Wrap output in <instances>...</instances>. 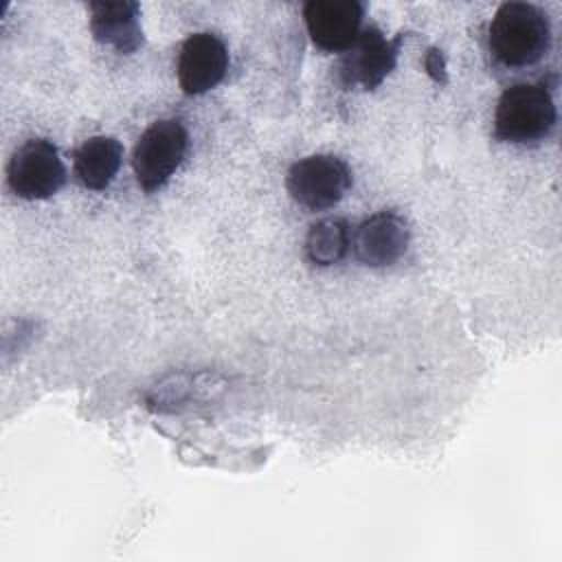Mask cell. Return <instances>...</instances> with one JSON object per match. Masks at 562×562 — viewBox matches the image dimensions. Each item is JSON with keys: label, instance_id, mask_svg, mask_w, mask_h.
Here are the masks:
<instances>
[{"label": "cell", "instance_id": "1", "mask_svg": "<svg viewBox=\"0 0 562 562\" xmlns=\"http://www.w3.org/2000/svg\"><path fill=\"white\" fill-rule=\"evenodd\" d=\"M487 46L507 68L533 66L551 48L549 15L531 2H503L487 26Z\"/></svg>", "mask_w": 562, "mask_h": 562}, {"label": "cell", "instance_id": "2", "mask_svg": "<svg viewBox=\"0 0 562 562\" xmlns=\"http://www.w3.org/2000/svg\"><path fill=\"white\" fill-rule=\"evenodd\" d=\"M555 121V101L542 81L514 83L498 97L494 136L512 145H533L551 134Z\"/></svg>", "mask_w": 562, "mask_h": 562}, {"label": "cell", "instance_id": "3", "mask_svg": "<svg viewBox=\"0 0 562 562\" xmlns=\"http://www.w3.org/2000/svg\"><path fill=\"white\" fill-rule=\"evenodd\" d=\"M189 145V134L182 121L160 119L151 123L138 138L132 156L136 182L143 191H156L180 167Z\"/></svg>", "mask_w": 562, "mask_h": 562}, {"label": "cell", "instance_id": "4", "mask_svg": "<svg viewBox=\"0 0 562 562\" xmlns=\"http://www.w3.org/2000/svg\"><path fill=\"white\" fill-rule=\"evenodd\" d=\"M349 165L334 154H312L296 160L285 176V189L294 202L310 211L338 204L351 189Z\"/></svg>", "mask_w": 562, "mask_h": 562}, {"label": "cell", "instance_id": "5", "mask_svg": "<svg viewBox=\"0 0 562 562\" xmlns=\"http://www.w3.org/2000/svg\"><path fill=\"white\" fill-rule=\"evenodd\" d=\"M66 167L57 145L48 138H29L9 158L7 184L22 200H46L66 182Z\"/></svg>", "mask_w": 562, "mask_h": 562}, {"label": "cell", "instance_id": "6", "mask_svg": "<svg viewBox=\"0 0 562 562\" xmlns=\"http://www.w3.org/2000/svg\"><path fill=\"white\" fill-rule=\"evenodd\" d=\"M400 50V37L386 40L378 26L360 31L351 48L345 50L338 64V77L345 88L360 86L364 90L378 88L386 75L395 68Z\"/></svg>", "mask_w": 562, "mask_h": 562}, {"label": "cell", "instance_id": "7", "mask_svg": "<svg viewBox=\"0 0 562 562\" xmlns=\"http://www.w3.org/2000/svg\"><path fill=\"white\" fill-rule=\"evenodd\" d=\"M303 18L314 46L345 53L362 31L364 7L358 0H310L303 7Z\"/></svg>", "mask_w": 562, "mask_h": 562}, {"label": "cell", "instance_id": "8", "mask_svg": "<svg viewBox=\"0 0 562 562\" xmlns=\"http://www.w3.org/2000/svg\"><path fill=\"white\" fill-rule=\"evenodd\" d=\"M228 70L224 42L209 31L189 35L178 53V83L187 94H204L215 88Z\"/></svg>", "mask_w": 562, "mask_h": 562}, {"label": "cell", "instance_id": "9", "mask_svg": "<svg viewBox=\"0 0 562 562\" xmlns=\"http://www.w3.org/2000/svg\"><path fill=\"white\" fill-rule=\"evenodd\" d=\"M408 237V224L397 213L380 211L358 224L351 244L358 261L371 268H384L406 252Z\"/></svg>", "mask_w": 562, "mask_h": 562}, {"label": "cell", "instance_id": "10", "mask_svg": "<svg viewBox=\"0 0 562 562\" xmlns=\"http://www.w3.org/2000/svg\"><path fill=\"white\" fill-rule=\"evenodd\" d=\"M90 31L99 44H108L123 55L134 53L143 44L138 22L140 7L132 0L90 2Z\"/></svg>", "mask_w": 562, "mask_h": 562}, {"label": "cell", "instance_id": "11", "mask_svg": "<svg viewBox=\"0 0 562 562\" xmlns=\"http://www.w3.org/2000/svg\"><path fill=\"white\" fill-rule=\"evenodd\" d=\"M72 158L77 180L90 191H103L121 167L123 145L112 136H90L77 147Z\"/></svg>", "mask_w": 562, "mask_h": 562}, {"label": "cell", "instance_id": "12", "mask_svg": "<svg viewBox=\"0 0 562 562\" xmlns=\"http://www.w3.org/2000/svg\"><path fill=\"white\" fill-rule=\"evenodd\" d=\"M349 250V228L345 220H321L305 237V255L314 266L338 263Z\"/></svg>", "mask_w": 562, "mask_h": 562}, {"label": "cell", "instance_id": "13", "mask_svg": "<svg viewBox=\"0 0 562 562\" xmlns=\"http://www.w3.org/2000/svg\"><path fill=\"white\" fill-rule=\"evenodd\" d=\"M426 70L430 72V77L435 79V81H443V75H446V64H443V55H441V50H437V48H430L428 50V55H426Z\"/></svg>", "mask_w": 562, "mask_h": 562}]
</instances>
